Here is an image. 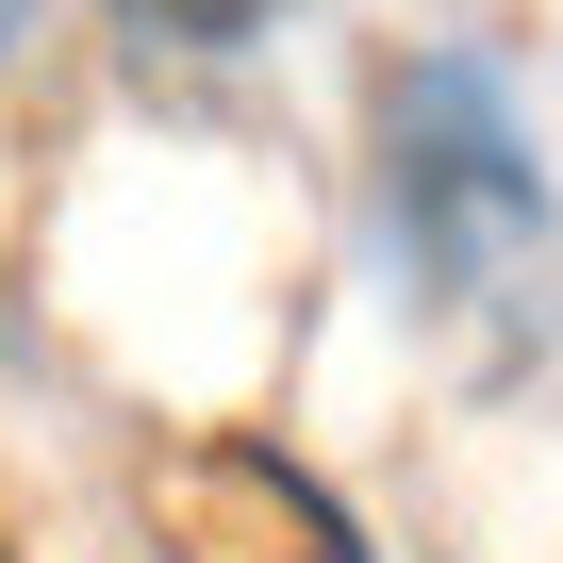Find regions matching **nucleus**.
<instances>
[{
    "label": "nucleus",
    "mask_w": 563,
    "mask_h": 563,
    "mask_svg": "<svg viewBox=\"0 0 563 563\" xmlns=\"http://www.w3.org/2000/svg\"><path fill=\"white\" fill-rule=\"evenodd\" d=\"M382 199H398V249H415V299H431L448 365L514 382L563 332V216H547V166L514 150V100L464 51L382 84Z\"/></svg>",
    "instance_id": "1"
},
{
    "label": "nucleus",
    "mask_w": 563,
    "mask_h": 563,
    "mask_svg": "<svg viewBox=\"0 0 563 563\" xmlns=\"http://www.w3.org/2000/svg\"><path fill=\"white\" fill-rule=\"evenodd\" d=\"M0 51H18V0H0Z\"/></svg>",
    "instance_id": "3"
},
{
    "label": "nucleus",
    "mask_w": 563,
    "mask_h": 563,
    "mask_svg": "<svg viewBox=\"0 0 563 563\" xmlns=\"http://www.w3.org/2000/svg\"><path fill=\"white\" fill-rule=\"evenodd\" d=\"M117 18H133V34H166V51H232L265 0H117Z\"/></svg>",
    "instance_id": "2"
}]
</instances>
